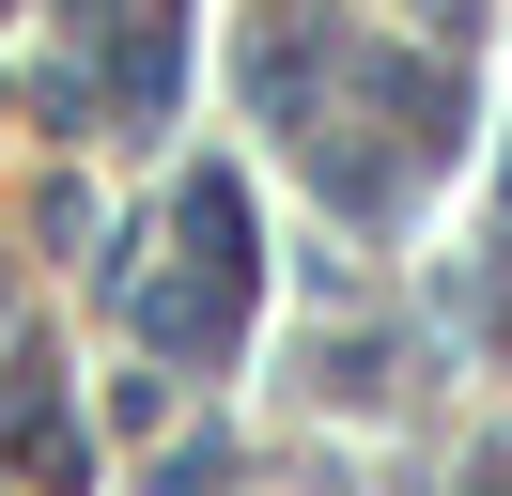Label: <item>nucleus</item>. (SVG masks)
Returning a JSON list of instances; mask_svg holds the SVG:
<instances>
[]
</instances>
